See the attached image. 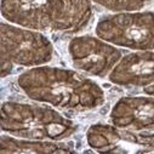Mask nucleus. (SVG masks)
<instances>
[{
	"label": "nucleus",
	"mask_w": 154,
	"mask_h": 154,
	"mask_svg": "<svg viewBox=\"0 0 154 154\" xmlns=\"http://www.w3.org/2000/svg\"><path fill=\"white\" fill-rule=\"evenodd\" d=\"M54 56L49 38L39 30L2 22V76L12 72L14 66H45Z\"/></svg>",
	"instance_id": "4"
},
{
	"label": "nucleus",
	"mask_w": 154,
	"mask_h": 154,
	"mask_svg": "<svg viewBox=\"0 0 154 154\" xmlns=\"http://www.w3.org/2000/svg\"><path fill=\"white\" fill-rule=\"evenodd\" d=\"M95 33L119 48L143 51L154 50V12H113L100 17Z\"/></svg>",
	"instance_id": "5"
},
{
	"label": "nucleus",
	"mask_w": 154,
	"mask_h": 154,
	"mask_svg": "<svg viewBox=\"0 0 154 154\" xmlns=\"http://www.w3.org/2000/svg\"><path fill=\"white\" fill-rule=\"evenodd\" d=\"M17 83L29 98L60 109L84 112L104 102L101 86L72 69L32 67L18 76Z\"/></svg>",
	"instance_id": "1"
},
{
	"label": "nucleus",
	"mask_w": 154,
	"mask_h": 154,
	"mask_svg": "<svg viewBox=\"0 0 154 154\" xmlns=\"http://www.w3.org/2000/svg\"><path fill=\"white\" fill-rule=\"evenodd\" d=\"M54 108L5 102L2 106V130L33 141L58 142L68 138L76 131V126Z\"/></svg>",
	"instance_id": "3"
},
{
	"label": "nucleus",
	"mask_w": 154,
	"mask_h": 154,
	"mask_svg": "<svg viewBox=\"0 0 154 154\" xmlns=\"http://www.w3.org/2000/svg\"><path fill=\"white\" fill-rule=\"evenodd\" d=\"M73 67L97 78H106L122 60V51L100 36H76L68 45Z\"/></svg>",
	"instance_id": "6"
},
{
	"label": "nucleus",
	"mask_w": 154,
	"mask_h": 154,
	"mask_svg": "<svg viewBox=\"0 0 154 154\" xmlns=\"http://www.w3.org/2000/svg\"><path fill=\"white\" fill-rule=\"evenodd\" d=\"M91 2L112 12H129L141 11L152 3V0H91Z\"/></svg>",
	"instance_id": "10"
},
{
	"label": "nucleus",
	"mask_w": 154,
	"mask_h": 154,
	"mask_svg": "<svg viewBox=\"0 0 154 154\" xmlns=\"http://www.w3.org/2000/svg\"><path fill=\"white\" fill-rule=\"evenodd\" d=\"M64 146L52 141H33L18 138L15 136H2L0 152L2 153H64L69 152Z\"/></svg>",
	"instance_id": "9"
},
{
	"label": "nucleus",
	"mask_w": 154,
	"mask_h": 154,
	"mask_svg": "<svg viewBox=\"0 0 154 154\" xmlns=\"http://www.w3.org/2000/svg\"><path fill=\"white\" fill-rule=\"evenodd\" d=\"M110 83L126 88H147L154 84V50H143L122 57L108 75Z\"/></svg>",
	"instance_id": "7"
},
{
	"label": "nucleus",
	"mask_w": 154,
	"mask_h": 154,
	"mask_svg": "<svg viewBox=\"0 0 154 154\" xmlns=\"http://www.w3.org/2000/svg\"><path fill=\"white\" fill-rule=\"evenodd\" d=\"M5 21L39 32H80L92 16L91 0H2Z\"/></svg>",
	"instance_id": "2"
},
{
	"label": "nucleus",
	"mask_w": 154,
	"mask_h": 154,
	"mask_svg": "<svg viewBox=\"0 0 154 154\" xmlns=\"http://www.w3.org/2000/svg\"><path fill=\"white\" fill-rule=\"evenodd\" d=\"M110 123L124 130H154V97H123L110 112Z\"/></svg>",
	"instance_id": "8"
}]
</instances>
